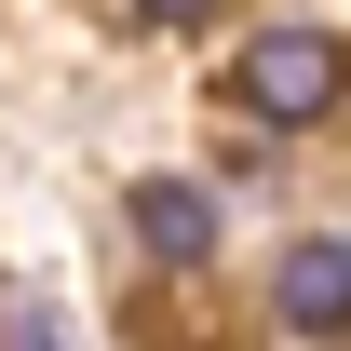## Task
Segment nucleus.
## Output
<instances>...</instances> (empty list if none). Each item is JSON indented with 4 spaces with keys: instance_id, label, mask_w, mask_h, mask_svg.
<instances>
[{
    "instance_id": "obj_1",
    "label": "nucleus",
    "mask_w": 351,
    "mask_h": 351,
    "mask_svg": "<svg viewBox=\"0 0 351 351\" xmlns=\"http://www.w3.org/2000/svg\"><path fill=\"white\" fill-rule=\"evenodd\" d=\"M338 95H351V41L338 27H257V41L230 54V108L243 122H338Z\"/></svg>"
},
{
    "instance_id": "obj_2",
    "label": "nucleus",
    "mask_w": 351,
    "mask_h": 351,
    "mask_svg": "<svg viewBox=\"0 0 351 351\" xmlns=\"http://www.w3.org/2000/svg\"><path fill=\"white\" fill-rule=\"evenodd\" d=\"M270 324L284 338H338L351 324V243H298V257L270 270Z\"/></svg>"
},
{
    "instance_id": "obj_3",
    "label": "nucleus",
    "mask_w": 351,
    "mask_h": 351,
    "mask_svg": "<svg viewBox=\"0 0 351 351\" xmlns=\"http://www.w3.org/2000/svg\"><path fill=\"white\" fill-rule=\"evenodd\" d=\"M135 243H149L162 270H203V257H217V189H189V176H149V189H135Z\"/></svg>"
},
{
    "instance_id": "obj_4",
    "label": "nucleus",
    "mask_w": 351,
    "mask_h": 351,
    "mask_svg": "<svg viewBox=\"0 0 351 351\" xmlns=\"http://www.w3.org/2000/svg\"><path fill=\"white\" fill-rule=\"evenodd\" d=\"M135 14H149V27H203L217 0H135Z\"/></svg>"
}]
</instances>
